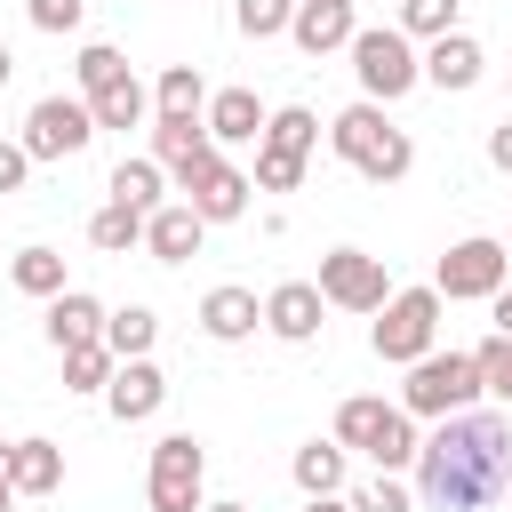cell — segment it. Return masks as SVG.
<instances>
[{"label":"cell","instance_id":"cell-9","mask_svg":"<svg viewBox=\"0 0 512 512\" xmlns=\"http://www.w3.org/2000/svg\"><path fill=\"white\" fill-rule=\"evenodd\" d=\"M312 288H320L336 312H376V304L392 296V272H384V256H368V248H328Z\"/></svg>","mask_w":512,"mask_h":512},{"label":"cell","instance_id":"cell-45","mask_svg":"<svg viewBox=\"0 0 512 512\" xmlns=\"http://www.w3.org/2000/svg\"><path fill=\"white\" fill-rule=\"evenodd\" d=\"M200 512H248V504H200Z\"/></svg>","mask_w":512,"mask_h":512},{"label":"cell","instance_id":"cell-3","mask_svg":"<svg viewBox=\"0 0 512 512\" xmlns=\"http://www.w3.org/2000/svg\"><path fill=\"white\" fill-rule=\"evenodd\" d=\"M344 56H352V80H360L368 104H400V96L424 80V56H416V40H408L400 24H352Z\"/></svg>","mask_w":512,"mask_h":512},{"label":"cell","instance_id":"cell-8","mask_svg":"<svg viewBox=\"0 0 512 512\" xmlns=\"http://www.w3.org/2000/svg\"><path fill=\"white\" fill-rule=\"evenodd\" d=\"M32 160H80L88 144H96V112H88V96H40L32 112H24V136H16Z\"/></svg>","mask_w":512,"mask_h":512},{"label":"cell","instance_id":"cell-30","mask_svg":"<svg viewBox=\"0 0 512 512\" xmlns=\"http://www.w3.org/2000/svg\"><path fill=\"white\" fill-rule=\"evenodd\" d=\"M472 360H480V392H488L496 408H512V336L488 328V336L472 344Z\"/></svg>","mask_w":512,"mask_h":512},{"label":"cell","instance_id":"cell-5","mask_svg":"<svg viewBox=\"0 0 512 512\" xmlns=\"http://www.w3.org/2000/svg\"><path fill=\"white\" fill-rule=\"evenodd\" d=\"M400 408L408 416H456V408H480V360L472 352H424V360H408V376H400Z\"/></svg>","mask_w":512,"mask_h":512},{"label":"cell","instance_id":"cell-7","mask_svg":"<svg viewBox=\"0 0 512 512\" xmlns=\"http://www.w3.org/2000/svg\"><path fill=\"white\" fill-rule=\"evenodd\" d=\"M144 496H152V512H200V504H208V448H200L192 432H168V440L152 448Z\"/></svg>","mask_w":512,"mask_h":512},{"label":"cell","instance_id":"cell-36","mask_svg":"<svg viewBox=\"0 0 512 512\" xmlns=\"http://www.w3.org/2000/svg\"><path fill=\"white\" fill-rule=\"evenodd\" d=\"M376 424H384V400H368V392L336 408V440H344V448H368V440H376Z\"/></svg>","mask_w":512,"mask_h":512},{"label":"cell","instance_id":"cell-16","mask_svg":"<svg viewBox=\"0 0 512 512\" xmlns=\"http://www.w3.org/2000/svg\"><path fill=\"white\" fill-rule=\"evenodd\" d=\"M200 128H208L216 152H224V144H256V136H264V104H256V88H216L208 112H200Z\"/></svg>","mask_w":512,"mask_h":512},{"label":"cell","instance_id":"cell-26","mask_svg":"<svg viewBox=\"0 0 512 512\" xmlns=\"http://www.w3.org/2000/svg\"><path fill=\"white\" fill-rule=\"evenodd\" d=\"M288 472H296L304 496H336V488H344V440H304Z\"/></svg>","mask_w":512,"mask_h":512},{"label":"cell","instance_id":"cell-1","mask_svg":"<svg viewBox=\"0 0 512 512\" xmlns=\"http://www.w3.org/2000/svg\"><path fill=\"white\" fill-rule=\"evenodd\" d=\"M416 496L432 512H488L512 488V408H456L432 416L416 440Z\"/></svg>","mask_w":512,"mask_h":512},{"label":"cell","instance_id":"cell-22","mask_svg":"<svg viewBox=\"0 0 512 512\" xmlns=\"http://www.w3.org/2000/svg\"><path fill=\"white\" fill-rule=\"evenodd\" d=\"M88 112H96V128H144V120H152V88H144L136 72H120L112 88L88 96Z\"/></svg>","mask_w":512,"mask_h":512},{"label":"cell","instance_id":"cell-4","mask_svg":"<svg viewBox=\"0 0 512 512\" xmlns=\"http://www.w3.org/2000/svg\"><path fill=\"white\" fill-rule=\"evenodd\" d=\"M440 288L424 280V288H392L384 304H376V328H368V344H376V360L384 368H408V360H424L432 344H440Z\"/></svg>","mask_w":512,"mask_h":512},{"label":"cell","instance_id":"cell-47","mask_svg":"<svg viewBox=\"0 0 512 512\" xmlns=\"http://www.w3.org/2000/svg\"><path fill=\"white\" fill-rule=\"evenodd\" d=\"M88 8H96V0H88Z\"/></svg>","mask_w":512,"mask_h":512},{"label":"cell","instance_id":"cell-24","mask_svg":"<svg viewBox=\"0 0 512 512\" xmlns=\"http://www.w3.org/2000/svg\"><path fill=\"white\" fill-rule=\"evenodd\" d=\"M160 184H168V168H160V160H152V152H144V160H120V168H112V184H104V192H112V200H120V208H136V216H152V208H160V200H168V192H160Z\"/></svg>","mask_w":512,"mask_h":512},{"label":"cell","instance_id":"cell-42","mask_svg":"<svg viewBox=\"0 0 512 512\" xmlns=\"http://www.w3.org/2000/svg\"><path fill=\"white\" fill-rule=\"evenodd\" d=\"M304 512H352V496L336 488V496H304Z\"/></svg>","mask_w":512,"mask_h":512},{"label":"cell","instance_id":"cell-18","mask_svg":"<svg viewBox=\"0 0 512 512\" xmlns=\"http://www.w3.org/2000/svg\"><path fill=\"white\" fill-rule=\"evenodd\" d=\"M288 40H296L304 56H336V48L352 40V0H296Z\"/></svg>","mask_w":512,"mask_h":512},{"label":"cell","instance_id":"cell-6","mask_svg":"<svg viewBox=\"0 0 512 512\" xmlns=\"http://www.w3.org/2000/svg\"><path fill=\"white\" fill-rule=\"evenodd\" d=\"M504 280H512V248H504V240H488V232L456 240V248L440 256V272H432L440 304H488Z\"/></svg>","mask_w":512,"mask_h":512},{"label":"cell","instance_id":"cell-23","mask_svg":"<svg viewBox=\"0 0 512 512\" xmlns=\"http://www.w3.org/2000/svg\"><path fill=\"white\" fill-rule=\"evenodd\" d=\"M256 144H272V152H296V160H312V144H320V112L312 104H272L264 112V136Z\"/></svg>","mask_w":512,"mask_h":512},{"label":"cell","instance_id":"cell-19","mask_svg":"<svg viewBox=\"0 0 512 512\" xmlns=\"http://www.w3.org/2000/svg\"><path fill=\"white\" fill-rule=\"evenodd\" d=\"M96 336H104V304L88 288H56L48 296V344L72 352V344H96Z\"/></svg>","mask_w":512,"mask_h":512},{"label":"cell","instance_id":"cell-28","mask_svg":"<svg viewBox=\"0 0 512 512\" xmlns=\"http://www.w3.org/2000/svg\"><path fill=\"white\" fill-rule=\"evenodd\" d=\"M88 248H104V256L144 248V216H136V208H120V200H104V208L88 216Z\"/></svg>","mask_w":512,"mask_h":512},{"label":"cell","instance_id":"cell-33","mask_svg":"<svg viewBox=\"0 0 512 512\" xmlns=\"http://www.w3.org/2000/svg\"><path fill=\"white\" fill-rule=\"evenodd\" d=\"M288 16H296V0H232V24H240L248 40H280Z\"/></svg>","mask_w":512,"mask_h":512},{"label":"cell","instance_id":"cell-14","mask_svg":"<svg viewBox=\"0 0 512 512\" xmlns=\"http://www.w3.org/2000/svg\"><path fill=\"white\" fill-rule=\"evenodd\" d=\"M152 160H160V168H168V184L184 192V184L216 160V144H208V128H200V120H152Z\"/></svg>","mask_w":512,"mask_h":512},{"label":"cell","instance_id":"cell-46","mask_svg":"<svg viewBox=\"0 0 512 512\" xmlns=\"http://www.w3.org/2000/svg\"><path fill=\"white\" fill-rule=\"evenodd\" d=\"M0 472H8V440H0Z\"/></svg>","mask_w":512,"mask_h":512},{"label":"cell","instance_id":"cell-25","mask_svg":"<svg viewBox=\"0 0 512 512\" xmlns=\"http://www.w3.org/2000/svg\"><path fill=\"white\" fill-rule=\"evenodd\" d=\"M152 336H160V312H152V304H120V312H104V352H112V360H144Z\"/></svg>","mask_w":512,"mask_h":512},{"label":"cell","instance_id":"cell-10","mask_svg":"<svg viewBox=\"0 0 512 512\" xmlns=\"http://www.w3.org/2000/svg\"><path fill=\"white\" fill-rule=\"evenodd\" d=\"M480 72H488V48L456 24V32H440V40H424V80L440 88V96H464V88H480Z\"/></svg>","mask_w":512,"mask_h":512},{"label":"cell","instance_id":"cell-17","mask_svg":"<svg viewBox=\"0 0 512 512\" xmlns=\"http://www.w3.org/2000/svg\"><path fill=\"white\" fill-rule=\"evenodd\" d=\"M264 328V304H256V288H208L200 296V336H216V344H240V336H256Z\"/></svg>","mask_w":512,"mask_h":512},{"label":"cell","instance_id":"cell-39","mask_svg":"<svg viewBox=\"0 0 512 512\" xmlns=\"http://www.w3.org/2000/svg\"><path fill=\"white\" fill-rule=\"evenodd\" d=\"M24 176H32V152L16 136H0V192H24Z\"/></svg>","mask_w":512,"mask_h":512},{"label":"cell","instance_id":"cell-21","mask_svg":"<svg viewBox=\"0 0 512 512\" xmlns=\"http://www.w3.org/2000/svg\"><path fill=\"white\" fill-rule=\"evenodd\" d=\"M200 112H208L200 64H160V80H152V120H200Z\"/></svg>","mask_w":512,"mask_h":512},{"label":"cell","instance_id":"cell-11","mask_svg":"<svg viewBox=\"0 0 512 512\" xmlns=\"http://www.w3.org/2000/svg\"><path fill=\"white\" fill-rule=\"evenodd\" d=\"M160 400H168V376L152 368V352H144V360H112V376H104V408H112L120 424L160 416Z\"/></svg>","mask_w":512,"mask_h":512},{"label":"cell","instance_id":"cell-15","mask_svg":"<svg viewBox=\"0 0 512 512\" xmlns=\"http://www.w3.org/2000/svg\"><path fill=\"white\" fill-rule=\"evenodd\" d=\"M320 312H328V296H320L312 280H280V288L264 296V328H272L280 344H312V336H320Z\"/></svg>","mask_w":512,"mask_h":512},{"label":"cell","instance_id":"cell-41","mask_svg":"<svg viewBox=\"0 0 512 512\" xmlns=\"http://www.w3.org/2000/svg\"><path fill=\"white\" fill-rule=\"evenodd\" d=\"M488 320H496V336H512V288H496V296H488Z\"/></svg>","mask_w":512,"mask_h":512},{"label":"cell","instance_id":"cell-31","mask_svg":"<svg viewBox=\"0 0 512 512\" xmlns=\"http://www.w3.org/2000/svg\"><path fill=\"white\" fill-rule=\"evenodd\" d=\"M456 8H464V0H400L392 24H400L408 40H440V32H456Z\"/></svg>","mask_w":512,"mask_h":512},{"label":"cell","instance_id":"cell-32","mask_svg":"<svg viewBox=\"0 0 512 512\" xmlns=\"http://www.w3.org/2000/svg\"><path fill=\"white\" fill-rule=\"evenodd\" d=\"M104 376H112V352H104V336L64 352V392H104Z\"/></svg>","mask_w":512,"mask_h":512},{"label":"cell","instance_id":"cell-13","mask_svg":"<svg viewBox=\"0 0 512 512\" xmlns=\"http://www.w3.org/2000/svg\"><path fill=\"white\" fill-rule=\"evenodd\" d=\"M200 240H208V224L192 216V200H160V208L144 216V256H152V264H192Z\"/></svg>","mask_w":512,"mask_h":512},{"label":"cell","instance_id":"cell-2","mask_svg":"<svg viewBox=\"0 0 512 512\" xmlns=\"http://www.w3.org/2000/svg\"><path fill=\"white\" fill-rule=\"evenodd\" d=\"M328 144H336V160L352 168V176H368V184H400L408 168H416V144H408V128H392L384 120V104H344L336 120H328Z\"/></svg>","mask_w":512,"mask_h":512},{"label":"cell","instance_id":"cell-29","mask_svg":"<svg viewBox=\"0 0 512 512\" xmlns=\"http://www.w3.org/2000/svg\"><path fill=\"white\" fill-rule=\"evenodd\" d=\"M8 280H16V296H40V304H48L56 288H72V280H64V256H56V248H16Z\"/></svg>","mask_w":512,"mask_h":512},{"label":"cell","instance_id":"cell-40","mask_svg":"<svg viewBox=\"0 0 512 512\" xmlns=\"http://www.w3.org/2000/svg\"><path fill=\"white\" fill-rule=\"evenodd\" d=\"M488 168H504V176H512V112L488 128Z\"/></svg>","mask_w":512,"mask_h":512},{"label":"cell","instance_id":"cell-12","mask_svg":"<svg viewBox=\"0 0 512 512\" xmlns=\"http://www.w3.org/2000/svg\"><path fill=\"white\" fill-rule=\"evenodd\" d=\"M248 192H256V184H248L224 152H216V160L184 184V200H192V216H200V224H232V216H248Z\"/></svg>","mask_w":512,"mask_h":512},{"label":"cell","instance_id":"cell-44","mask_svg":"<svg viewBox=\"0 0 512 512\" xmlns=\"http://www.w3.org/2000/svg\"><path fill=\"white\" fill-rule=\"evenodd\" d=\"M8 504H16V488H8V472H0V512H8Z\"/></svg>","mask_w":512,"mask_h":512},{"label":"cell","instance_id":"cell-35","mask_svg":"<svg viewBox=\"0 0 512 512\" xmlns=\"http://www.w3.org/2000/svg\"><path fill=\"white\" fill-rule=\"evenodd\" d=\"M256 192H296L304 184V160L296 152H272V144H256V176H248Z\"/></svg>","mask_w":512,"mask_h":512},{"label":"cell","instance_id":"cell-34","mask_svg":"<svg viewBox=\"0 0 512 512\" xmlns=\"http://www.w3.org/2000/svg\"><path fill=\"white\" fill-rule=\"evenodd\" d=\"M72 72H80V96H96V88H112V80L128 72V56H120V48H104V40H88Z\"/></svg>","mask_w":512,"mask_h":512},{"label":"cell","instance_id":"cell-27","mask_svg":"<svg viewBox=\"0 0 512 512\" xmlns=\"http://www.w3.org/2000/svg\"><path fill=\"white\" fill-rule=\"evenodd\" d=\"M416 416L408 408H384V424H376V440H368V456H376V472H408L416 464Z\"/></svg>","mask_w":512,"mask_h":512},{"label":"cell","instance_id":"cell-20","mask_svg":"<svg viewBox=\"0 0 512 512\" xmlns=\"http://www.w3.org/2000/svg\"><path fill=\"white\" fill-rule=\"evenodd\" d=\"M8 488L16 496H56L64 488V448L56 440H8Z\"/></svg>","mask_w":512,"mask_h":512},{"label":"cell","instance_id":"cell-38","mask_svg":"<svg viewBox=\"0 0 512 512\" xmlns=\"http://www.w3.org/2000/svg\"><path fill=\"white\" fill-rule=\"evenodd\" d=\"M24 16H32V32H80L88 0H24Z\"/></svg>","mask_w":512,"mask_h":512},{"label":"cell","instance_id":"cell-43","mask_svg":"<svg viewBox=\"0 0 512 512\" xmlns=\"http://www.w3.org/2000/svg\"><path fill=\"white\" fill-rule=\"evenodd\" d=\"M8 72H16V56H8V40H0V88H8Z\"/></svg>","mask_w":512,"mask_h":512},{"label":"cell","instance_id":"cell-37","mask_svg":"<svg viewBox=\"0 0 512 512\" xmlns=\"http://www.w3.org/2000/svg\"><path fill=\"white\" fill-rule=\"evenodd\" d=\"M352 512H416V496H408L400 472H376L368 488H352Z\"/></svg>","mask_w":512,"mask_h":512}]
</instances>
